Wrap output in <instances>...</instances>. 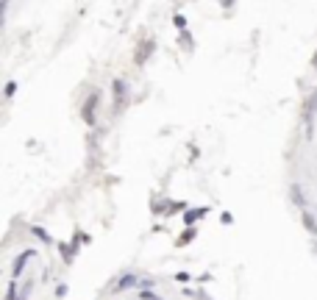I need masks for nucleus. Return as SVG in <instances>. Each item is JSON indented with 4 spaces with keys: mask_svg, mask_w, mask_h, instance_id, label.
<instances>
[{
    "mask_svg": "<svg viewBox=\"0 0 317 300\" xmlns=\"http://www.w3.org/2000/svg\"><path fill=\"white\" fill-rule=\"evenodd\" d=\"M34 233H36V236H39V239L50 242V233H48V231H42V228H34Z\"/></svg>",
    "mask_w": 317,
    "mask_h": 300,
    "instance_id": "9d476101",
    "label": "nucleus"
},
{
    "mask_svg": "<svg viewBox=\"0 0 317 300\" xmlns=\"http://www.w3.org/2000/svg\"><path fill=\"white\" fill-rule=\"evenodd\" d=\"M156 50V42L153 39H145V42H142V47H139L137 50V56H134V61H137V64H145L147 59H150V53Z\"/></svg>",
    "mask_w": 317,
    "mask_h": 300,
    "instance_id": "f257e3e1",
    "label": "nucleus"
},
{
    "mask_svg": "<svg viewBox=\"0 0 317 300\" xmlns=\"http://www.w3.org/2000/svg\"><path fill=\"white\" fill-rule=\"evenodd\" d=\"M290 192H292V200H295L298 206H303V197H300V189H298V186H292Z\"/></svg>",
    "mask_w": 317,
    "mask_h": 300,
    "instance_id": "1a4fd4ad",
    "label": "nucleus"
},
{
    "mask_svg": "<svg viewBox=\"0 0 317 300\" xmlns=\"http://www.w3.org/2000/svg\"><path fill=\"white\" fill-rule=\"evenodd\" d=\"M31 256H34V253L28 250V253H23V256H20L17 261H14V270H11V275H14V278H17V275L23 273V267H25V261H28V258H31Z\"/></svg>",
    "mask_w": 317,
    "mask_h": 300,
    "instance_id": "423d86ee",
    "label": "nucleus"
},
{
    "mask_svg": "<svg viewBox=\"0 0 317 300\" xmlns=\"http://www.w3.org/2000/svg\"><path fill=\"white\" fill-rule=\"evenodd\" d=\"M181 42H184V47H189V45H192V36L184 31V34H181Z\"/></svg>",
    "mask_w": 317,
    "mask_h": 300,
    "instance_id": "ddd939ff",
    "label": "nucleus"
},
{
    "mask_svg": "<svg viewBox=\"0 0 317 300\" xmlns=\"http://www.w3.org/2000/svg\"><path fill=\"white\" fill-rule=\"evenodd\" d=\"M192 239H195V228H187V231L178 236V245H189Z\"/></svg>",
    "mask_w": 317,
    "mask_h": 300,
    "instance_id": "6e6552de",
    "label": "nucleus"
},
{
    "mask_svg": "<svg viewBox=\"0 0 317 300\" xmlns=\"http://www.w3.org/2000/svg\"><path fill=\"white\" fill-rule=\"evenodd\" d=\"M172 23H175V28H184V25H187V20L181 17V14H175V20H172Z\"/></svg>",
    "mask_w": 317,
    "mask_h": 300,
    "instance_id": "f8f14e48",
    "label": "nucleus"
},
{
    "mask_svg": "<svg viewBox=\"0 0 317 300\" xmlns=\"http://www.w3.org/2000/svg\"><path fill=\"white\" fill-rule=\"evenodd\" d=\"M303 225H306V231H312V233L317 236V220L309 214V211H303Z\"/></svg>",
    "mask_w": 317,
    "mask_h": 300,
    "instance_id": "0eeeda50",
    "label": "nucleus"
},
{
    "mask_svg": "<svg viewBox=\"0 0 317 300\" xmlns=\"http://www.w3.org/2000/svg\"><path fill=\"white\" fill-rule=\"evenodd\" d=\"M142 300H162V298H159V295H150V292H145V295H142Z\"/></svg>",
    "mask_w": 317,
    "mask_h": 300,
    "instance_id": "2eb2a0df",
    "label": "nucleus"
},
{
    "mask_svg": "<svg viewBox=\"0 0 317 300\" xmlns=\"http://www.w3.org/2000/svg\"><path fill=\"white\" fill-rule=\"evenodd\" d=\"M309 112H312V114H315V112H317V92H315V94H312V100H309Z\"/></svg>",
    "mask_w": 317,
    "mask_h": 300,
    "instance_id": "9b49d317",
    "label": "nucleus"
},
{
    "mask_svg": "<svg viewBox=\"0 0 317 300\" xmlns=\"http://www.w3.org/2000/svg\"><path fill=\"white\" fill-rule=\"evenodd\" d=\"M95 103H98V92H92V97L84 103V112H81V114H84V120L89 122V125L95 122Z\"/></svg>",
    "mask_w": 317,
    "mask_h": 300,
    "instance_id": "f03ea898",
    "label": "nucleus"
},
{
    "mask_svg": "<svg viewBox=\"0 0 317 300\" xmlns=\"http://www.w3.org/2000/svg\"><path fill=\"white\" fill-rule=\"evenodd\" d=\"M137 275H122V278H120V281H117V286H114V292H125V289H131V286H137Z\"/></svg>",
    "mask_w": 317,
    "mask_h": 300,
    "instance_id": "20e7f679",
    "label": "nucleus"
},
{
    "mask_svg": "<svg viewBox=\"0 0 317 300\" xmlns=\"http://www.w3.org/2000/svg\"><path fill=\"white\" fill-rule=\"evenodd\" d=\"M312 67L317 69V50H315V56H312Z\"/></svg>",
    "mask_w": 317,
    "mask_h": 300,
    "instance_id": "dca6fc26",
    "label": "nucleus"
},
{
    "mask_svg": "<svg viewBox=\"0 0 317 300\" xmlns=\"http://www.w3.org/2000/svg\"><path fill=\"white\" fill-rule=\"evenodd\" d=\"M114 94H117V112L125 106V84L122 81H114Z\"/></svg>",
    "mask_w": 317,
    "mask_h": 300,
    "instance_id": "39448f33",
    "label": "nucleus"
},
{
    "mask_svg": "<svg viewBox=\"0 0 317 300\" xmlns=\"http://www.w3.org/2000/svg\"><path fill=\"white\" fill-rule=\"evenodd\" d=\"M209 214V208H189L187 214H184V223L187 225H195L197 220H200V217H206Z\"/></svg>",
    "mask_w": 317,
    "mask_h": 300,
    "instance_id": "7ed1b4c3",
    "label": "nucleus"
},
{
    "mask_svg": "<svg viewBox=\"0 0 317 300\" xmlns=\"http://www.w3.org/2000/svg\"><path fill=\"white\" fill-rule=\"evenodd\" d=\"M14 89H17V84H14V81H9V84H6V94L11 97V94H14Z\"/></svg>",
    "mask_w": 317,
    "mask_h": 300,
    "instance_id": "4468645a",
    "label": "nucleus"
}]
</instances>
